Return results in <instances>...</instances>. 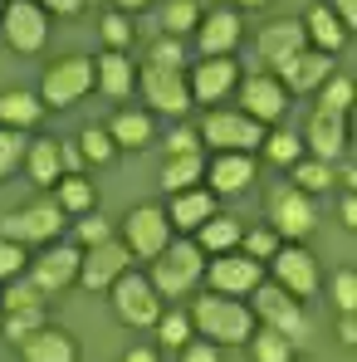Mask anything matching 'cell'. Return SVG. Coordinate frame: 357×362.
I'll return each mask as SVG.
<instances>
[{
    "label": "cell",
    "mask_w": 357,
    "mask_h": 362,
    "mask_svg": "<svg viewBox=\"0 0 357 362\" xmlns=\"http://www.w3.org/2000/svg\"><path fill=\"white\" fill-rule=\"evenodd\" d=\"M122 245H127V255H137V259H157L167 245H172V221H167V211L162 206H132L127 216H122Z\"/></svg>",
    "instance_id": "obj_8"
},
{
    "label": "cell",
    "mask_w": 357,
    "mask_h": 362,
    "mask_svg": "<svg viewBox=\"0 0 357 362\" xmlns=\"http://www.w3.org/2000/svg\"><path fill=\"white\" fill-rule=\"evenodd\" d=\"M201 274H206V255H201V245L181 240V245H167L157 259H152V289L162 294V303L167 299H186L196 284H201Z\"/></svg>",
    "instance_id": "obj_2"
},
{
    "label": "cell",
    "mask_w": 357,
    "mask_h": 362,
    "mask_svg": "<svg viewBox=\"0 0 357 362\" xmlns=\"http://www.w3.org/2000/svg\"><path fill=\"white\" fill-rule=\"evenodd\" d=\"M25 172L35 186H54L64 177V157H59V142L54 137H35L30 147H25Z\"/></svg>",
    "instance_id": "obj_28"
},
{
    "label": "cell",
    "mask_w": 357,
    "mask_h": 362,
    "mask_svg": "<svg viewBox=\"0 0 357 362\" xmlns=\"http://www.w3.org/2000/svg\"><path fill=\"white\" fill-rule=\"evenodd\" d=\"M137 83H142V98L152 113H167L181 118L191 108V88H186V69H162V64H142L137 69Z\"/></svg>",
    "instance_id": "obj_10"
},
{
    "label": "cell",
    "mask_w": 357,
    "mask_h": 362,
    "mask_svg": "<svg viewBox=\"0 0 357 362\" xmlns=\"http://www.w3.org/2000/svg\"><path fill=\"white\" fill-rule=\"evenodd\" d=\"M122 362H162V353H157V348H147V343H137V348H127V353H122Z\"/></svg>",
    "instance_id": "obj_54"
},
{
    "label": "cell",
    "mask_w": 357,
    "mask_h": 362,
    "mask_svg": "<svg viewBox=\"0 0 357 362\" xmlns=\"http://www.w3.org/2000/svg\"><path fill=\"white\" fill-rule=\"evenodd\" d=\"M98 30H103L108 49H132V20H127V15H118V10H108V15L98 20Z\"/></svg>",
    "instance_id": "obj_46"
},
{
    "label": "cell",
    "mask_w": 357,
    "mask_h": 362,
    "mask_svg": "<svg viewBox=\"0 0 357 362\" xmlns=\"http://www.w3.org/2000/svg\"><path fill=\"white\" fill-rule=\"evenodd\" d=\"M147 64H162V69H181L186 64V49H181L177 35H157L152 49H147Z\"/></svg>",
    "instance_id": "obj_45"
},
{
    "label": "cell",
    "mask_w": 357,
    "mask_h": 362,
    "mask_svg": "<svg viewBox=\"0 0 357 362\" xmlns=\"http://www.w3.org/2000/svg\"><path fill=\"white\" fill-rule=\"evenodd\" d=\"M348 108H353V78H348V74H328L323 88H318V113L348 118Z\"/></svg>",
    "instance_id": "obj_35"
},
{
    "label": "cell",
    "mask_w": 357,
    "mask_h": 362,
    "mask_svg": "<svg viewBox=\"0 0 357 362\" xmlns=\"http://www.w3.org/2000/svg\"><path fill=\"white\" fill-rule=\"evenodd\" d=\"M25 147H30V137L20 127H0V181L25 162Z\"/></svg>",
    "instance_id": "obj_41"
},
{
    "label": "cell",
    "mask_w": 357,
    "mask_h": 362,
    "mask_svg": "<svg viewBox=\"0 0 357 362\" xmlns=\"http://www.w3.org/2000/svg\"><path fill=\"white\" fill-rule=\"evenodd\" d=\"M338 216H343V226H348V230L357 226V201H353V191H348V196L338 201Z\"/></svg>",
    "instance_id": "obj_55"
},
{
    "label": "cell",
    "mask_w": 357,
    "mask_h": 362,
    "mask_svg": "<svg viewBox=\"0 0 357 362\" xmlns=\"http://www.w3.org/2000/svg\"><path fill=\"white\" fill-rule=\"evenodd\" d=\"M15 274H25V245L0 235V279H15Z\"/></svg>",
    "instance_id": "obj_47"
},
{
    "label": "cell",
    "mask_w": 357,
    "mask_h": 362,
    "mask_svg": "<svg viewBox=\"0 0 357 362\" xmlns=\"http://www.w3.org/2000/svg\"><path fill=\"white\" fill-rule=\"evenodd\" d=\"M201 279H211V294L245 299V294L264 279V264H259V259H250V255H235V250H230V255H211Z\"/></svg>",
    "instance_id": "obj_12"
},
{
    "label": "cell",
    "mask_w": 357,
    "mask_h": 362,
    "mask_svg": "<svg viewBox=\"0 0 357 362\" xmlns=\"http://www.w3.org/2000/svg\"><path fill=\"white\" fill-rule=\"evenodd\" d=\"M328 74H333V54H318V49H298L289 64L274 69V78H279L289 93H313V88H323Z\"/></svg>",
    "instance_id": "obj_20"
},
{
    "label": "cell",
    "mask_w": 357,
    "mask_h": 362,
    "mask_svg": "<svg viewBox=\"0 0 357 362\" xmlns=\"http://www.w3.org/2000/svg\"><path fill=\"white\" fill-rule=\"evenodd\" d=\"M181 152H206V147H201V132H196V127H177V132L167 137V157H181Z\"/></svg>",
    "instance_id": "obj_49"
},
{
    "label": "cell",
    "mask_w": 357,
    "mask_h": 362,
    "mask_svg": "<svg viewBox=\"0 0 357 362\" xmlns=\"http://www.w3.org/2000/svg\"><path fill=\"white\" fill-rule=\"evenodd\" d=\"M250 313H254V323H264V328H274V333H284L289 343H303L308 338V313H303V299L294 294H284L279 284H254L250 289Z\"/></svg>",
    "instance_id": "obj_3"
},
{
    "label": "cell",
    "mask_w": 357,
    "mask_h": 362,
    "mask_svg": "<svg viewBox=\"0 0 357 362\" xmlns=\"http://www.w3.org/2000/svg\"><path fill=\"white\" fill-rule=\"evenodd\" d=\"M0 10H5V0H0Z\"/></svg>",
    "instance_id": "obj_58"
},
{
    "label": "cell",
    "mask_w": 357,
    "mask_h": 362,
    "mask_svg": "<svg viewBox=\"0 0 357 362\" xmlns=\"http://www.w3.org/2000/svg\"><path fill=\"white\" fill-rule=\"evenodd\" d=\"M289 186H298L303 196H313V191H328L333 181H338V172H333V162H318V157H298L294 167H289Z\"/></svg>",
    "instance_id": "obj_34"
},
{
    "label": "cell",
    "mask_w": 357,
    "mask_h": 362,
    "mask_svg": "<svg viewBox=\"0 0 357 362\" xmlns=\"http://www.w3.org/2000/svg\"><path fill=\"white\" fill-rule=\"evenodd\" d=\"M20 358L25 362H78V343L64 333V328H40L35 338H25L20 343Z\"/></svg>",
    "instance_id": "obj_25"
},
{
    "label": "cell",
    "mask_w": 357,
    "mask_h": 362,
    "mask_svg": "<svg viewBox=\"0 0 357 362\" xmlns=\"http://www.w3.org/2000/svg\"><path fill=\"white\" fill-rule=\"evenodd\" d=\"M328 294H333V303H338V313H353V308H357V269H353V264L333 274Z\"/></svg>",
    "instance_id": "obj_44"
},
{
    "label": "cell",
    "mask_w": 357,
    "mask_h": 362,
    "mask_svg": "<svg viewBox=\"0 0 357 362\" xmlns=\"http://www.w3.org/2000/svg\"><path fill=\"white\" fill-rule=\"evenodd\" d=\"M259 152H264V157H269L274 167H294L298 157H303V142H298L294 132H264Z\"/></svg>",
    "instance_id": "obj_40"
},
{
    "label": "cell",
    "mask_w": 357,
    "mask_h": 362,
    "mask_svg": "<svg viewBox=\"0 0 357 362\" xmlns=\"http://www.w3.org/2000/svg\"><path fill=\"white\" fill-rule=\"evenodd\" d=\"M240 83V64L226 54V59H201L191 74H186V88H191V103H226Z\"/></svg>",
    "instance_id": "obj_17"
},
{
    "label": "cell",
    "mask_w": 357,
    "mask_h": 362,
    "mask_svg": "<svg viewBox=\"0 0 357 362\" xmlns=\"http://www.w3.org/2000/svg\"><path fill=\"white\" fill-rule=\"evenodd\" d=\"M113 240V230H108V221L103 216H88V221H78V245L88 250V245H103Z\"/></svg>",
    "instance_id": "obj_48"
},
{
    "label": "cell",
    "mask_w": 357,
    "mask_h": 362,
    "mask_svg": "<svg viewBox=\"0 0 357 362\" xmlns=\"http://www.w3.org/2000/svg\"><path fill=\"white\" fill-rule=\"evenodd\" d=\"M0 35L15 54H40L49 40V15L40 10V0H5L0 10Z\"/></svg>",
    "instance_id": "obj_7"
},
{
    "label": "cell",
    "mask_w": 357,
    "mask_h": 362,
    "mask_svg": "<svg viewBox=\"0 0 357 362\" xmlns=\"http://www.w3.org/2000/svg\"><path fill=\"white\" fill-rule=\"evenodd\" d=\"M152 328H157L162 348H186V343H191V313H186V308H172V313L162 308V318H157Z\"/></svg>",
    "instance_id": "obj_39"
},
{
    "label": "cell",
    "mask_w": 357,
    "mask_h": 362,
    "mask_svg": "<svg viewBox=\"0 0 357 362\" xmlns=\"http://www.w3.org/2000/svg\"><path fill=\"white\" fill-rule=\"evenodd\" d=\"M186 313H191V333L206 338V343H216V348H240V343H250V333H254L250 303L226 299V294H201Z\"/></svg>",
    "instance_id": "obj_1"
},
{
    "label": "cell",
    "mask_w": 357,
    "mask_h": 362,
    "mask_svg": "<svg viewBox=\"0 0 357 362\" xmlns=\"http://www.w3.org/2000/svg\"><path fill=\"white\" fill-rule=\"evenodd\" d=\"M279 245H284V240L274 235V226H250V230L240 235V250H245L250 259H259V264H264V259H269Z\"/></svg>",
    "instance_id": "obj_42"
},
{
    "label": "cell",
    "mask_w": 357,
    "mask_h": 362,
    "mask_svg": "<svg viewBox=\"0 0 357 362\" xmlns=\"http://www.w3.org/2000/svg\"><path fill=\"white\" fill-rule=\"evenodd\" d=\"M250 358L254 362H298V343H289L284 333H274V328H264V323H254V333H250Z\"/></svg>",
    "instance_id": "obj_32"
},
{
    "label": "cell",
    "mask_w": 357,
    "mask_h": 362,
    "mask_svg": "<svg viewBox=\"0 0 357 362\" xmlns=\"http://www.w3.org/2000/svg\"><path fill=\"white\" fill-rule=\"evenodd\" d=\"M78 259H83L78 245H54V250H45V255L30 264V284H35L45 299H54L59 289L78 284Z\"/></svg>",
    "instance_id": "obj_16"
},
{
    "label": "cell",
    "mask_w": 357,
    "mask_h": 362,
    "mask_svg": "<svg viewBox=\"0 0 357 362\" xmlns=\"http://www.w3.org/2000/svg\"><path fill=\"white\" fill-rule=\"evenodd\" d=\"M147 5H152V0H113L118 15H137V10H147Z\"/></svg>",
    "instance_id": "obj_56"
},
{
    "label": "cell",
    "mask_w": 357,
    "mask_h": 362,
    "mask_svg": "<svg viewBox=\"0 0 357 362\" xmlns=\"http://www.w3.org/2000/svg\"><path fill=\"white\" fill-rule=\"evenodd\" d=\"M45 118V103H40V93H25V88H10V93H0V127H20V132H30L35 122Z\"/></svg>",
    "instance_id": "obj_29"
},
{
    "label": "cell",
    "mask_w": 357,
    "mask_h": 362,
    "mask_svg": "<svg viewBox=\"0 0 357 362\" xmlns=\"http://www.w3.org/2000/svg\"><path fill=\"white\" fill-rule=\"evenodd\" d=\"M211 216H216V196H211L206 186H186V191H172V206H167V221H172V230H201Z\"/></svg>",
    "instance_id": "obj_24"
},
{
    "label": "cell",
    "mask_w": 357,
    "mask_h": 362,
    "mask_svg": "<svg viewBox=\"0 0 357 362\" xmlns=\"http://www.w3.org/2000/svg\"><path fill=\"white\" fill-rule=\"evenodd\" d=\"M201 177H206V152H181V157H167V167H162V186L167 191H186Z\"/></svg>",
    "instance_id": "obj_33"
},
{
    "label": "cell",
    "mask_w": 357,
    "mask_h": 362,
    "mask_svg": "<svg viewBox=\"0 0 357 362\" xmlns=\"http://www.w3.org/2000/svg\"><path fill=\"white\" fill-rule=\"evenodd\" d=\"M235 5H245V10H259V5H269V0H235Z\"/></svg>",
    "instance_id": "obj_57"
},
{
    "label": "cell",
    "mask_w": 357,
    "mask_h": 362,
    "mask_svg": "<svg viewBox=\"0 0 357 362\" xmlns=\"http://www.w3.org/2000/svg\"><path fill=\"white\" fill-rule=\"evenodd\" d=\"M201 15H206V5L201 0H167V10H162V35H196V25H201Z\"/></svg>",
    "instance_id": "obj_36"
},
{
    "label": "cell",
    "mask_w": 357,
    "mask_h": 362,
    "mask_svg": "<svg viewBox=\"0 0 357 362\" xmlns=\"http://www.w3.org/2000/svg\"><path fill=\"white\" fill-rule=\"evenodd\" d=\"M201 142H211L216 152H259L264 142V122L245 118L235 108H216L201 122Z\"/></svg>",
    "instance_id": "obj_9"
},
{
    "label": "cell",
    "mask_w": 357,
    "mask_h": 362,
    "mask_svg": "<svg viewBox=\"0 0 357 362\" xmlns=\"http://www.w3.org/2000/svg\"><path fill=\"white\" fill-rule=\"evenodd\" d=\"M88 88H93V59L88 54H64V59H54L45 69L40 103L45 108H74Z\"/></svg>",
    "instance_id": "obj_5"
},
{
    "label": "cell",
    "mask_w": 357,
    "mask_h": 362,
    "mask_svg": "<svg viewBox=\"0 0 357 362\" xmlns=\"http://www.w3.org/2000/svg\"><path fill=\"white\" fill-rule=\"evenodd\" d=\"M0 308H5V313H10V308H45V294L30 284V274H15L10 289L0 294Z\"/></svg>",
    "instance_id": "obj_43"
},
{
    "label": "cell",
    "mask_w": 357,
    "mask_h": 362,
    "mask_svg": "<svg viewBox=\"0 0 357 362\" xmlns=\"http://www.w3.org/2000/svg\"><path fill=\"white\" fill-rule=\"evenodd\" d=\"M328 10H333V15H338V20H343V25L353 30V20H357V0H328Z\"/></svg>",
    "instance_id": "obj_52"
},
{
    "label": "cell",
    "mask_w": 357,
    "mask_h": 362,
    "mask_svg": "<svg viewBox=\"0 0 357 362\" xmlns=\"http://www.w3.org/2000/svg\"><path fill=\"white\" fill-rule=\"evenodd\" d=\"M181 362H221V348L206 343V338H201V343H186V348H181Z\"/></svg>",
    "instance_id": "obj_50"
},
{
    "label": "cell",
    "mask_w": 357,
    "mask_h": 362,
    "mask_svg": "<svg viewBox=\"0 0 357 362\" xmlns=\"http://www.w3.org/2000/svg\"><path fill=\"white\" fill-rule=\"evenodd\" d=\"M298 25H303L308 49H318V54H338V49L348 45V35H353V30L328 10V0H313V5L303 10V20H298Z\"/></svg>",
    "instance_id": "obj_19"
},
{
    "label": "cell",
    "mask_w": 357,
    "mask_h": 362,
    "mask_svg": "<svg viewBox=\"0 0 357 362\" xmlns=\"http://www.w3.org/2000/svg\"><path fill=\"white\" fill-rule=\"evenodd\" d=\"M269 269H274V284H279L284 294H294V299L318 294V259H313L303 245L284 240L274 255H269Z\"/></svg>",
    "instance_id": "obj_13"
},
{
    "label": "cell",
    "mask_w": 357,
    "mask_h": 362,
    "mask_svg": "<svg viewBox=\"0 0 357 362\" xmlns=\"http://www.w3.org/2000/svg\"><path fill=\"white\" fill-rule=\"evenodd\" d=\"M108 137L122 147H152V137H157V127H152V113L147 108H122V113H113V122H108Z\"/></svg>",
    "instance_id": "obj_27"
},
{
    "label": "cell",
    "mask_w": 357,
    "mask_h": 362,
    "mask_svg": "<svg viewBox=\"0 0 357 362\" xmlns=\"http://www.w3.org/2000/svg\"><path fill=\"white\" fill-rule=\"evenodd\" d=\"M254 49H259V59L269 64V69L289 64L298 49H308L303 25H298V20H274V25H264V30H259V40H254Z\"/></svg>",
    "instance_id": "obj_22"
},
{
    "label": "cell",
    "mask_w": 357,
    "mask_h": 362,
    "mask_svg": "<svg viewBox=\"0 0 357 362\" xmlns=\"http://www.w3.org/2000/svg\"><path fill=\"white\" fill-rule=\"evenodd\" d=\"M259 177V167H254V152H216L211 157V196H235L245 191L250 181Z\"/></svg>",
    "instance_id": "obj_21"
},
{
    "label": "cell",
    "mask_w": 357,
    "mask_h": 362,
    "mask_svg": "<svg viewBox=\"0 0 357 362\" xmlns=\"http://www.w3.org/2000/svg\"><path fill=\"white\" fill-rule=\"evenodd\" d=\"M122 269H132V255H127V245H122V240L88 245L83 259H78V284H83L88 294H108Z\"/></svg>",
    "instance_id": "obj_15"
},
{
    "label": "cell",
    "mask_w": 357,
    "mask_h": 362,
    "mask_svg": "<svg viewBox=\"0 0 357 362\" xmlns=\"http://www.w3.org/2000/svg\"><path fill=\"white\" fill-rule=\"evenodd\" d=\"M240 10L235 5H221V10H211V15H201V25H196V49H201V59H226V54H235L240 45Z\"/></svg>",
    "instance_id": "obj_18"
},
{
    "label": "cell",
    "mask_w": 357,
    "mask_h": 362,
    "mask_svg": "<svg viewBox=\"0 0 357 362\" xmlns=\"http://www.w3.org/2000/svg\"><path fill=\"white\" fill-rule=\"evenodd\" d=\"M338 343H343V348H353V343H357V318H353V313L338 318Z\"/></svg>",
    "instance_id": "obj_53"
},
{
    "label": "cell",
    "mask_w": 357,
    "mask_h": 362,
    "mask_svg": "<svg viewBox=\"0 0 357 362\" xmlns=\"http://www.w3.org/2000/svg\"><path fill=\"white\" fill-rule=\"evenodd\" d=\"M78 152H83V162H93V167H108L113 157H118V142L108 137V127H83L78 137Z\"/></svg>",
    "instance_id": "obj_37"
},
{
    "label": "cell",
    "mask_w": 357,
    "mask_h": 362,
    "mask_svg": "<svg viewBox=\"0 0 357 362\" xmlns=\"http://www.w3.org/2000/svg\"><path fill=\"white\" fill-rule=\"evenodd\" d=\"M235 88H240V103H245L240 113H245V118H254V122H264V127L289 113V88H284L274 74H264V69L245 74Z\"/></svg>",
    "instance_id": "obj_11"
},
{
    "label": "cell",
    "mask_w": 357,
    "mask_h": 362,
    "mask_svg": "<svg viewBox=\"0 0 357 362\" xmlns=\"http://www.w3.org/2000/svg\"><path fill=\"white\" fill-rule=\"evenodd\" d=\"M45 323H49L45 308H10V313H5V338H10V348H20L25 338H35Z\"/></svg>",
    "instance_id": "obj_38"
},
{
    "label": "cell",
    "mask_w": 357,
    "mask_h": 362,
    "mask_svg": "<svg viewBox=\"0 0 357 362\" xmlns=\"http://www.w3.org/2000/svg\"><path fill=\"white\" fill-rule=\"evenodd\" d=\"M40 10H45V15H78L83 0H40Z\"/></svg>",
    "instance_id": "obj_51"
},
{
    "label": "cell",
    "mask_w": 357,
    "mask_h": 362,
    "mask_svg": "<svg viewBox=\"0 0 357 362\" xmlns=\"http://www.w3.org/2000/svg\"><path fill=\"white\" fill-rule=\"evenodd\" d=\"M240 235H245V226H240L235 216H211L201 230H196V245H201V255H230L240 245Z\"/></svg>",
    "instance_id": "obj_30"
},
{
    "label": "cell",
    "mask_w": 357,
    "mask_h": 362,
    "mask_svg": "<svg viewBox=\"0 0 357 362\" xmlns=\"http://www.w3.org/2000/svg\"><path fill=\"white\" fill-rule=\"evenodd\" d=\"M269 226H274V235L279 240H294L303 245L313 230H318V211H313V201L298 191V186H274L269 191Z\"/></svg>",
    "instance_id": "obj_6"
},
{
    "label": "cell",
    "mask_w": 357,
    "mask_h": 362,
    "mask_svg": "<svg viewBox=\"0 0 357 362\" xmlns=\"http://www.w3.org/2000/svg\"><path fill=\"white\" fill-rule=\"evenodd\" d=\"M64 226V211L54 201H35V206H25V211H10L5 221H0V235L15 245H45L54 240Z\"/></svg>",
    "instance_id": "obj_14"
},
{
    "label": "cell",
    "mask_w": 357,
    "mask_h": 362,
    "mask_svg": "<svg viewBox=\"0 0 357 362\" xmlns=\"http://www.w3.org/2000/svg\"><path fill=\"white\" fill-rule=\"evenodd\" d=\"M93 83H98L108 98H127L132 83H137V69H132V59H127L122 49H108V54L93 59Z\"/></svg>",
    "instance_id": "obj_26"
},
{
    "label": "cell",
    "mask_w": 357,
    "mask_h": 362,
    "mask_svg": "<svg viewBox=\"0 0 357 362\" xmlns=\"http://www.w3.org/2000/svg\"><path fill=\"white\" fill-rule=\"evenodd\" d=\"M54 206L64 216H88L98 206V191H93V181H83V177H59L54 181Z\"/></svg>",
    "instance_id": "obj_31"
},
{
    "label": "cell",
    "mask_w": 357,
    "mask_h": 362,
    "mask_svg": "<svg viewBox=\"0 0 357 362\" xmlns=\"http://www.w3.org/2000/svg\"><path fill=\"white\" fill-rule=\"evenodd\" d=\"M113 313H118L127 328H152L157 318H162V294L152 289V279L147 274H137V269H122L118 279H113Z\"/></svg>",
    "instance_id": "obj_4"
},
{
    "label": "cell",
    "mask_w": 357,
    "mask_h": 362,
    "mask_svg": "<svg viewBox=\"0 0 357 362\" xmlns=\"http://www.w3.org/2000/svg\"><path fill=\"white\" fill-rule=\"evenodd\" d=\"M298 142H308V157H318V162H338V157L348 152V118L313 113Z\"/></svg>",
    "instance_id": "obj_23"
}]
</instances>
